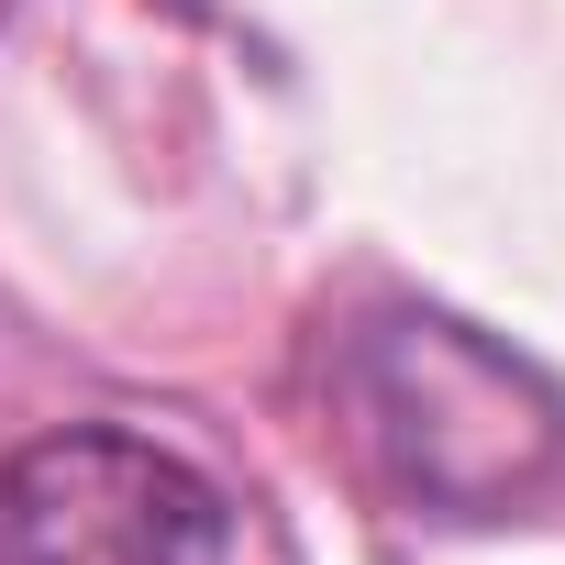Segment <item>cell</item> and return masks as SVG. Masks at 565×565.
<instances>
[{"label":"cell","instance_id":"1","mask_svg":"<svg viewBox=\"0 0 565 565\" xmlns=\"http://www.w3.org/2000/svg\"><path fill=\"white\" fill-rule=\"evenodd\" d=\"M0 565H244V543L189 455L89 422L0 466Z\"/></svg>","mask_w":565,"mask_h":565}]
</instances>
